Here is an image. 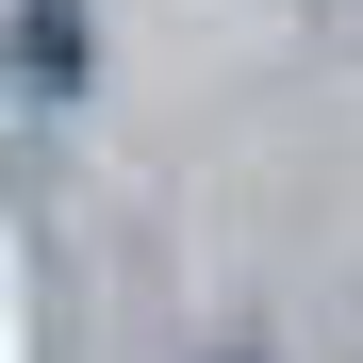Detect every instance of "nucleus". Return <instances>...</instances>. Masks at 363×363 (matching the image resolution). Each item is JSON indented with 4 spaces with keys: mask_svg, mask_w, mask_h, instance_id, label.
Segmentation results:
<instances>
[{
    "mask_svg": "<svg viewBox=\"0 0 363 363\" xmlns=\"http://www.w3.org/2000/svg\"><path fill=\"white\" fill-rule=\"evenodd\" d=\"M314 17H330V33H347V50H363V0H314Z\"/></svg>",
    "mask_w": 363,
    "mask_h": 363,
    "instance_id": "obj_1",
    "label": "nucleus"
}]
</instances>
